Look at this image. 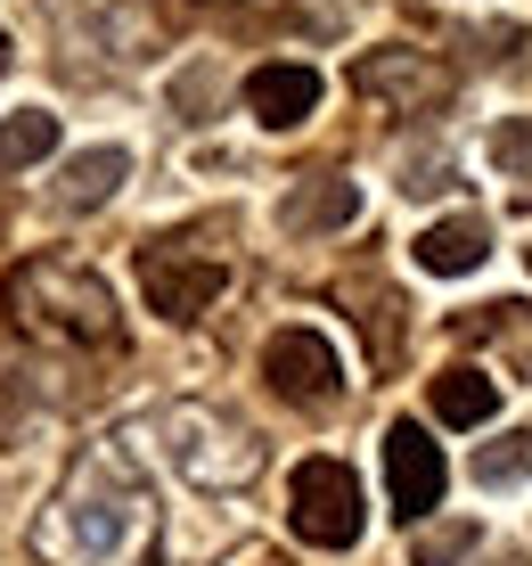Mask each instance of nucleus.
Returning a JSON list of instances; mask_svg holds the SVG:
<instances>
[{"label": "nucleus", "instance_id": "2", "mask_svg": "<svg viewBox=\"0 0 532 566\" xmlns=\"http://www.w3.org/2000/svg\"><path fill=\"white\" fill-rule=\"evenodd\" d=\"M66 551L74 558H115L131 542V525H140V493H131V476L115 460H83V476L66 484Z\"/></svg>", "mask_w": 532, "mask_h": 566}, {"label": "nucleus", "instance_id": "7", "mask_svg": "<svg viewBox=\"0 0 532 566\" xmlns=\"http://www.w3.org/2000/svg\"><path fill=\"white\" fill-rule=\"evenodd\" d=\"M385 484H393V510H402V517L443 510L450 468H443V443H426L418 419H393V427H385Z\"/></svg>", "mask_w": 532, "mask_h": 566}, {"label": "nucleus", "instance_id": "17", "mask_svg": "<svg viewBox=\"0 0 532 566\" xmlns=\"http://www.w3.org/2000/svg\"><path fill=\"white\" fill-rule=\"evenodd\" d=\"M483 542V525L476 517H443V525H426L418 542H409V566H459L467 551Z\"/></svg>", "mask_w": 532, "mask_h": 566}, {"label": "nucleus", "instance_id": "13", "mask_svg": "<svg viewBox=\"0 0 532 566\" xmlns=\"http://www.w3.org/2000/svg\"><path fill=\"white\" fill-rule=\"evenodd\" d=\"M500 411V378L491 369H443L435 378V419L443 427H483Z\"/></svg>", "mask_w": 532, "mask_h": 566}, {"label": "nucleus", "instance_id": "12", "mask_svg": "<svg viewBox=\"0 0 532 566\" xmlns=\"http://www.w3.org/2000/svg\"><path fill=\"white\" fill-rule=\"evenodd\" d=\"M344 304H352V328H369V369H402V296L385 280H344Z\"/></svg>", "mask_w": 532, "mask_h": 566}, {"label": "nucleus", "instance_id": "18", "mask_svg": "<svg viewBox=\"0 0 532 566\" xmlns=\"http://www.w3.org/2000/svg\"><path fill=\"white\" fill-rule=\"evenodd\" d=\"M491 165H500V172H532V115L491 124Z\"/></svg>", "mask_w": 532, "mask_h": 566}, {"label": "nucleus", "instance_id": "8", "mask_svg": "<svg viewBox=\"0 0 532 566\" xmlns=\"http://www.w3.org/2000/svg\"><path fill=\"white\" fill-rule=\"evenodd\" d=\"M263 378H270V395H287V402H328L344 386V361H337V345H328L320 328H279V337L263 345Z\"/></svg>", "mask_w": 532, "mask_h": 566}, {"label": "nucleus", "instance_id": "1", "mask_svg": "<svg viewBox=\"0 0 532 566\" xmlns=\"http://www.w3.org/2000/svg\"><path fill=\"white\" fill-rule=\"evenodd\" d=\"M9 304H17V321H25L33 337H57V345H115L124 337V312H115L107 280L83 271V263H57V255L17 271Z\"/></svg>", "mask_w": 532, "mask_h": 566}, {"label": "nucleus", "instance_id": "5", "mask_svg": "<svg viewBox=\"0 0 532 566\" xmlns=\"http://www.w3.org/2000/svg\"><path fill=\"white\" fill-rule=\"evenodd\" d=\"M140 287H148V312L196 321V312H213V296L230 287V263L213 255V247H196V239H148L140 247Z\"/></svg>", "mask_w": 532, "mask_h": 566}, {"label": "nucleus", "instance_id": "9", "mask_svg": "<svg viewBox=\"0 0 532 566\" xmlns=\"http://www.w3.org/2000/svg\"><path fill=\"white\" fill-rule=\"evenodd\" d=\"M246 107L263 115L270 132H295V124H311V107H320V74L295 66V57H270V66L246 74Z\"/></svg>", "mask_w": 532, "mask_h": 566}, {"label": "nucleus", "instance_id": "15", "mask_svg": "<svg viewBox=\"0 0 532 566\" xmlns=\"http://www.w3.org/2000/svg\"><path fill=\"white\" fill-rule=\"evenodd\" d=\"M42 156H57V115L50 107L0 115V172H25V165H42Z\"/></svg>", "mask_w": 532, "mask_h": 566}, {"label": "nucleus", "instance_id": "14", "mask_svg": "<svg viewBox=\"0 0 532 566\" xmlns=\"http://www.w3.org/2000/svg\"><path fill=\"white\" fill-rule=\"evenodd\" d=\"M124 172H131L124 148H83V156H66V172H57V198L66 206H107L115 189H124Z\"/></svg>", "mask_w": 532, "mask_h": 566}, {"label": "nucleus", "instance_id": "11", "mask_svg": "<svg viewBox=\"0 0 532 566\" xmlns=\"http://www.w3.org/2000/svg\"><path fill=\"white\" fill-rule=\"evenodd\" d=\"M409 255H418V271H435V280H467V271L491 255V222H483V213H450V222H426Z\"/></svg>", "mask_w": 532, "mask_h": 566}, {"label": "nucleus", "instance_id": "20", "mask_svg": "<svg viewBox=\"0 0 532 566\" xmlns=\"http://www.w3.org/2000/svg\"><path fill=\"white\" fill-rule=\"evenodd\" d=\"M0 66H9V42H0Z\"/></svg>", "mask_w": 532, "mask_h": 566}, {"label": "nucleus", "instance_id": "3", "mask_svg": "<svg viewBox=\"0 0 532 566\" xmlns=\"http://www.w3.org/2000/svg\"><path fill=\"white\" fill-rule=\"evenodd\" d=\"M287 525L311 551H352V542H361V476H352L344 460H295Z\"/></svg>", "mask_w": 532, "mask_h": 566}, {"label": "nucleus", "instance_id": "19", "mask_svg": "<svg viewBox=\"0 0 532 566\" xmlns=\"http://www.w3.org/2000/svg\"><path fill=\"white\" fill-rule=\"evenodd\" d=\"M107 33L124 42V57H148V42H156V9H140V0H131V9L107 17Z\"/></svg>", "mask_w": 532, "mask_h": 566}, {"label": "nucleus", "instance_id": "16", "mask_svg": "<svg viewBox=\"0 0 532 566\" xmlns=\"http://www.w3.org/2000/svg\"><path fill=\"white\" fill-rule=\"evenodd\" d=\"M524 476H532V427H508L500 443H483V452H476V484H483V493L524 484Z\"/></svg>", "mask_w": 532, "mask_h": 566}, {"label": "nucleus", "instance_id": "10", "mask_svg": "<svg viewBox=\"0 0 532 566\" xmlns=\"http://www.w3.org/2000/svg\"><path fill=\"white\" fill-rule=\"evenodd\" d=\"M344 222H361V181H344V172L295 181L279 198V230L287 239H320V230H344Z\"/></svg>", "mask_w": 532, "mask_h": 566}, {"label": "nucleus", "instance_id": "21", "mask_svg": "<svg viewBox=\"0 0 532 566\" xmlns=\"http://www.w3.org/2000/svg\"><path fill=\"white\" fill-rule=\"evenodd\" d=\"M524 263H532V247H524Z\"/></svg>", "mask_w": 532, "mask_h": 566}, {"label": "nucleus", "instance_id": "6", "mask_svg": "<svg viewBox=\"0 0 532 566\" xmlns=\"http://www.w3.org/2000/svg\"><path fill=\"white\" fill-rule=\"evenodd\" d=\"M352 91L402 107V115H426V107L450 99V74L426 50H369V57H352Z\"/></svg>", "mask_w": 532, "mask_h": 566}, {"label": "nucleus", "instance_id": "4", "mask_svg": "<svg viewBox=\"0 0 532 566\" xmlns=\"http://www.w3.org/2000/svg\"><path fill=\"white\" fill-rule=\"evenodd\" d=\"M164 443H172V468H181L189 484H246L254 468H263V443L246 436L238 419H222V411H196V402H181V411L164 419Z\"/></svg>", "mask_w": 532, "mask_h": 566}]
</instances>
